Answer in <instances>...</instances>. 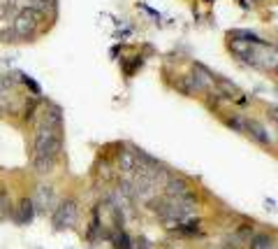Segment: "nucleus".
<instances>
[{"instance_id": "nucleus-4", "label": "nucleus", "mask_w": 278, "mask_h": 249, "mask_svg": "<svg viewBox=\"0 0 278 249\" xmlns=\"http://www.w3.org/2000/svg\"><path fill=\"white\" fill-rule=\"evenodd\" d=\"M33 205H35V210H40V212H53V207H56V191H53V187L40 184V187L35 189Z\"/></svg>"}, {"instance_id": "nucleus-19", "label": "nucleus", "mask_w": 278, "mask_h": 249, "mask_svg": "<svg viewBox=\"0 0 278 249\" xmlns=\"http://www.w3.org/2000/svg\"><path fill=\"white\" fill-rule=\"evenodd\" d=\"M23 82H26L28 86L33 89V93H35V96H40V86H37V84H35V82L30 80V77H26V75H23Z\"/></svg>"}, {"instance_id": "nucleus-15", "label": "nucleus", "mask_w": 278, "mask_h": 249, "mask_svg": "<svg viewBox=\"0 0 278 249\" xmlns=\"http://www.w3.org/2000/svg\"><path fill=\"white\" fill-rule=\"evenodd\" d=\"M176 233H181V235H195V233H200V219L183 223V226H176Z\"/></svg>"}, {"instance_id": "nucleus-6", "label": "nucleus", "mask_w": 278, "mask_h": 249, "mask_svg": "<svg viewBox=\"0 0 278 249\" xmlns=\"http://www.w3.org/2000/svg\"><path fill=\"white\" fill-rule=\"evenodd\" d=\"M35 205H33V198H23L21 203L14 207V214H12V219L19 223V226H28V223L35 219Z\"/></svg>"}, {"instance_id": "nucleus-12", "label": "nucleus", "mask_w": 278, "mask_h": 249, "mask_svg": "<svg viewBox=\"0 0 278 249\" xmlns=\"http://www.w3.org/2000/svg\"><path fill=\"white\" fill-rule=\"evenodd\" d=\"M112 238V245H114V249H135V245H132V240H130V235L123 231H116L114 235H109Z\"/></svg>"}, {"instance_id": "nucleus-14", "label": "nucleus", "mask_w": 278, "mask_h": 249, "mask_svg": "<svg viewBox=\"0 0 278 249\" xmlns=\"http://www.w3.org/2000/svg\"><path fill=\"white\" fill-rule=\"evenodd\" d=\"M12 214H14L12 200H9L7 191H2V189H0V221H5V219H9Z\"/></svg>"}, {"instance_id": "nucleus-7", "label": "nucleus", "mask_w": 278, "mask_h": 249, "mask_svg": "<svg viewBox=\"0 0 278 249\" xmlns=\"http://www.w3.org/2000/svg\"><path fill=\"white\" fill-rule=\"evenodd\" d=\"M165 196H169V198L192 196L190 184H188L183 177H167V182H165Z\"/></svg>"}, {"instance_id": "nucleus-3", "label": "nucleus", "mask_w": 278, "mask_h": 249, "mask_svg": "<svg viewBox=\"0 0 278 249\" xmlns=\"http://www.w3.org/2000/svg\"><path fill=\"white\" fill-rule=\"evenodd\" d=\"M44 14L42 12H37V9H21L17 14V19H14V35L17 37H30L37 30V26H40V19H42Z\"/></svg>"}, {"instance_id": "nucleus-8", "label": "nucleus", "mask_w": 278, "mask_h": 249, "mask_svg": "<svg viewBox=\"0 0 278 249\" xmlns=\"http://www.w3.org/2000/svg\"><path fill=\"white\" fill-rule=\"evenodd\" d=\"M230 40H236V42H246V45H255V47H267V40H262L257 33H251V30H241V28H236V30H230L227 33Z\"/></svg>"}, {"instance_id": "nucleus-13", "label": "nucleus", "mask_w": 278, "mask_h": 249, "mask_svg": "<svg viewBox=\"0 0 278 249\" xmlns=\"http://www.w3.org/2000/svg\"><path fill=\"white\" fill-rule=\"evenodd\" d=\"M213 82H216L218 86H220V89L225 91L223 96H227V98H239V96H241V91L236 89V86L232 84V82H227L225 77H218V75H213Z\"/></svg>"}, {"instance_id": "nucleus-16", "label": "nucleus", "mask_w": 278, "mask_h": 249, "mask_svg": "<svg viewBox=\"0 0 278 249\" xmlns=\"http://www.w3.org/2000/svg\"><path fill=\"white\" fill-rule=\"evenodd\" d=\"M225 124L234 128L236 133H243V119H239V116H230V119H225Z\"/></svg>"}, {"instance_id": "nucleus-2", "label": "nucleus", "mask_w": 278, "mask_h": 249, "mask_svg": "<svg viewBox=\"0 0 278 249\" xmlns=\"http://www.w3.org/2000/svg\"><path fill=\"white\" fill-rule=\"evenodd\" d=\"M77 217H79V205L74 198H65L61 203L53 207L51 212V223L63 231V228H72L74 223H77Z\"/></svg>"}, {"instance_id": "nucleus-9", "label": "nucleus", "mask_w": 278, "mask_h": 249, "mask_svg": "<svg viewBox=\"0 0 278 249\" xmlns=\"http://www.w3.org/2000/svg\"><path fill=\"white\" fill-rule=\"evenodd\" d=\"M40 124L49 126V128H63V112L58 105H46L42 112V121Z\"/></svg>"}, {"instance_id": "nucleus-18", "label": "nucleus", "mask_w": 278, "mask_h": 249, "mask_svg": "<svg viewBox=\"0 0 278 249\" xmlns=\"http://www.w3.org/2000/svg\"><path fill=\"white\" fill-rule=\"evenodd\" d=\"M267 114H269V119L274 121V124H276V128H278V105H269Z\"/></svg>"}, {"instance_id": "nucleus-11", "label": "nucleus", "mask_w": 278, "mask_h": 249, "mask_svg": "<svg viewBox=\"0 0 278 249\" xmlns=\"http://www.w3.org/2000/svg\"><path fill=\"white\" fill-rule=\"evenodd\" d=\"M248 249H276L274 238L267 233H255L251 240H248Z\"/></svg>"}, {"instance_id": "nucleus-1", "label": "nucleus", "mask_w": 278, "mask_h": 249, "mask_svg": "<svg viewBox=\"0 0 278 249\" xmlns=\"http://www.w3.org/2000/svg\"><path fill=\"white\" fill-rule=\"evenodd\" d=\"M33 149V156H46V159L58 161L63 151V128H49V126L40 124L35 131Z\"/></svg>"}, {"instance_id": "nucleus-17", "label": "nucleus", "mask_w": 278, "mask_h": 249, "mask_svg": "<svg viewBox=\"0 0 278 249\" xmlns=\"http://www.w3.org/2000/svg\"><path fill=\"white\" fill-rule=\"evenodd\" d=\"M236 235H239V238H248V240H251V238H253V226H248V223H243L241 228L236 231Z\"/></svg>"}, {"instance_id": "nucleus-5", "label": "nucleus", "mask_w": 278, "mask_h": 249, "mask_svg": "<svg viewBox=\"0 0 278 249\" xmlns=\"http://www.w3.org/2000/svg\"><path fill=\"white\" fill-rule=\"evenodd\" d=\"M243 133L251 135L255 142L264 144V147L271 144V138H269V133H267V128H264L260 121H255V119H243Z\"/></svg>"}, {"instance_id": "nucleus-10", "label": "nucleus", "mask_w": 278, "mask_h": 249, "mask_svg": "<svg viewBox=\"0 0 278 249\" xmlns=\"http://www.w3.org/2000/svg\"><path fill=\"white\" fill-rule=\"evenodd\" d=\"M118 168H121L123 172H135V168H137V156H135V151L121 147V151H118Z\"/></svg>"}]
</instances>
